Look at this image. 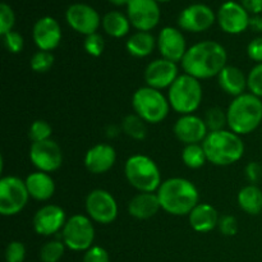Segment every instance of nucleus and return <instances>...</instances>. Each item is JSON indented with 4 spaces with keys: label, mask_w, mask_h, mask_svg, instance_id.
<instances>
[{
    "label": "nucleus",
    "mask_w": 262,
    "mask_h": 262,
    "mask_svg": "<svg viewBox=\"0 0 262 262\" xmlns=\"http://www.w3.org/2000/svg\"><path fill=\"white\" fill-rule=\"evenodd\" d=\"M146 84L156 90L169 89L178 78V66L168 59H155L145 69Z\"/></svg>",
    "instance_id": "nucleus-17"
},
{
    "label": "nucleus",
    "mask_w": 262,
    "mask_h": 262,
    "mask_svg": "<svg viewBox=\"0 0 262 262\" xmlns=\"http://www.w3.org/2000/svg\"><path fill=\"white\" fill-rule=\"evenodd\" d=\"M32 37L38 50L53 51L60 45L61 28L53 17H42L33 25Z\"/></svg>",
    "instance_id": "nucleus-20"
},
{
    "label": "nucleus",
    "mask_w": 262,
    "mask_h": 262,
    "mask_svg": "<svg viewBox=\"0 0 262 262\" xmlns=\"http://www.w3.org/2000/svg\"><path fill=\"white\" fill-rule=\"evenodd\" d=\"M66 245L63 241H50L46 242L40 250V260L42 262H59L64 255Z\"/></svg>",
    "instance_id": "nucleus-32"
},
{
    "label": "nucleus",
    "mask_w": 262,
    "mask_h": 262,
    "mask_svg": "<svg viewBox=\"0 0 262 262\" xmlns=\"http://www.w3.org/2000/svg\"><path fill=\"white\" fill-rule=\"evenodd\" d=\"M202 96L204 92L200 79L186 73L179 76L168 91L170 107L182 115L193 114L201 105Z\"/></svg>",
    "instance_id": "nucleus-6"
},
{
    "label": "nucleus",
    "mask_w": 262,
    "mask_h": 262,
    "mask_svg": "<svg viewBox=\"0 0 262 262\" xmlns=\"http://www.w3.org/2000/svg\"><path fill=\"white\" fill-rule=\"evenodd\" d=\"M207 161L217 166H229L243 158L245 143L241 136L232 130L209 132L202 142Z\"/></svg>",
    "instance_id": "nucleus-3"
},
{
    "label": "nucleus",
    "mask_w": 262,
    "mask_h": 262,
    "mask_svg": "<svg viewBox=\"0 0 262 262\" xmlns=\"http://www.w3.org/2000/svg\"><path fill=\"white\" fill-rule=\"evenodd\" d=\"M238 205L248 215H260L262 212V191L256 184L243 187L238 193Z\"/></svg>",
    "instance_id": "nucleus-27"
},
{
    "label": "nucleus",
    "mask_w": 262,
    "mask_h": 262,
    "mask_svg": "<svg viewBox=\"0 0 262 262\" xmlns=\"http://www.w3.org/2000/svg\"><path fill=\"white\" fill-rule=\"evenodd\" d=\"M3 42H4L5 49L12 54L20 53L25 46V40H23L22 35L15 31H10L7 35L3 36Z\"/></svg>",
    "instance_id": "nucleus-39"
},
{
    "label": "nucleus",
    "mask_w": 262,
    "mask_h": 262,
    "mask_svg": "<svg viewBox=\"0 0 262 262\" xmlns=\"http://www.w3.org/2000/svg\"><path fill=\"white\" fill-rule=\"evenodd\" d=\"M219 219L216 209L210 204H199L188 215L189 225L197 233H209L214 230L219 224Z\"/></svg>",
    "instance_id": "nucleus-23"
},
{
    "label": "nucleus",
    "mask_w": 262,
    "mask_h": 262,
    "mask_svg": "<svg viewBox=\"0 0 262 262\" xmlns=\"http://www.w3.org/2000/svg\"><path fill=\"white\" fill-rule=\"evenodd\" d=\"M83 48L89 55L94 56V58H99L105 49V41L101 35L99 33H92V35L86 36L83 41Z\"/></svg>",
    "instance_id": "nucleus-35"
},
{
    "label": "nucleus",
    "mask_w": 262,
    "mask_h": 262,
    "mask_svg": "<svg viewBox=\"0 0 262 262\" xmlns=\"http://www.w3.org/2000/svg\"><path fill=\"white\" fill-rule=\"evenodd\" d=\"M66 19L72 30L84 36L96 33L102 22L97 10L83 3H76L68 7Z\"/></svg>",
    "instance_id": "nucleus-13"
},
{
    "label": "nucleus",
    "mask_w": 262,
    "mask_h": 262,
    "mask_svg": "<svg viewBox=\"0 0 262 262\" xmlns=\"http://www.w3.org/2000/svg\"><path fill=\"white\" fill-rule=\"evenodd\" d=\"M132 106L138 117L151 124L163 122L170 110L168 96H165L160 90L148 86L141 87L133 94Z\"/></svg>",
    "instance_id": "nucleus-7"
},
{
    "label": "nucleus",
    "mask_w": 262,
    "mask_h": 262,
    "mask_svg": "<svg viewBox=\"0 0 262 262\" xmlns=\"http://www.w3.org/2000/svg\"><path fill=\"white\" fill-rule=\"evenodd\" d=\"M161 210L174 216H184L200 204L197 187L191 181L181 177L169 178L158 189Z\"/></svg>",
    "instance_id": "nucleus-2"
},
{
    "label": "nucleus",
    "mask_w": 262,
    "mask_h": 262,
    "mask_svg": "<svg viewBox=\"0 0 262 262\" xmlns=\"http://www.w3.org/2000/svg\"><path fill=\"white\" fill-rule=\"evenodd\" d=\"M250 28H252L255 32H262V17L258 15H252L250 18Z\"/></svg>",
    "instance_id": "nucleus-45"
},
{
    "label": "nucleus",
    "mask_w": 262,
    "mask_h": 262,
    "mask_svg": "<svg viewBox=\"0 0 262 262\" xmlns=\"http://www.w3.org/2000/svg\"><path fill=\"white\" fill-rule=\"evenodd\" d=\"M242 7L250 14L258 15L262 13V0H242Z\"/></svg>",
    "instance_id": "nucleus-44"
},
{
    "label": "nucleus",
    "mask_w": 262,
    "mask_h": 262,
    "mask_svg": "<svg viewBox=\"0 0 262 262\" xmlns=\"http://www.w3.org/2000/svg\"><path fill=\"white\" fill-rule=\"evenodd\" d=\"M30 160L38 171L53 173L63 164V152L60 146L50 138L31 145Z\"/></svg>",
    "instance_id": "nucleus-11"
},
{
    "label": "nucleus",
    "mask_w": 262,
    "mask_h": 262,
    "mask_svg": "<svg viewBox=\"0 0 262 262\" xmlns=\"http://www.w3.org/2000/svg\"><path fill=\"white\" fill-rule=\"evenodd\" d=\"M30 193L26 182L14 176L0 179V214L3 216H14L27 205Z\"/></svg>",
    "instance_id": "nucleus-9"
},
{
    "label": "nucleus",
    "mask_w": 262,
    "mask_h": 262,
    "mask_svg": "<svg viewBox=\"0 0 262 262\" xmlns=\"http://www.w3.org/2000/svg\"><path fill=\"white\" fill-rule=\"evenodd\" d=\"M158 46V40L150 32L138 31L133 33L125 42L127 51L135 58H146L151 55Z\"/></svg>",
    "instance_id": "nucleus-26"
},
{
    "label": "nucleus",
    "mask_w": 262,
    "mask_h": 262,
    "mask_svg": "<svg viewBox=\"0 0 262 262\" xmlns=\"http://www.w3.org/2000/svg\"><path fill=\"white\" fill-rule=\"evenodd\" d=\"M90 219L99 224H110L118 216V204L113 194L105 189H94L90 192L84 202Z\"/></svg>",
    "instance_id": "nucleus-10"
},
{
    "label": "nucleus",
    "mask_w": 262,
    "mask_h": 262,
    "mask_svg": "<svg viewBox=\"0 0 262 262\" xmlns=\"http://www.w3.org/2000/svg\"><path fill=\"white\" fill-rule=\"evenodd\" d=\"M124 174L128 183L138 192H158L163 183L160 169L155 161L141 154L127 159Z\"/></svg>",
    "instance_id": "nucleus-5"
},
{
    "label": "nucleus",
    "mask_w": 262,
    "mask_h": 262,
    "mask_svg": "<svg viewBox=\"0 0 262 262\" xmlns=\"http://www.w3.org/2000/svg\"><path fill=\"white\" fill-rule=\"evenodd\" d=\"M247 54L250 59H252L256 63H262V36L256 37L248 43Z\"/></svg>",
    "instance_id": "nucleus-43"
},
{
    "label": "nucleus",
    "mask_w": 262,
    "mask_h": 262,
    "mask_svg": "<svg viewBox=\"0 0 262 262\" xmlns=\"http://www.w3.org/2000/svg\"><path fill=\"white\" fill-rule=\"evenodd\" d=\"M119 132H120V129L117 127V125H109V127L106 128V136L109 138L117 137V136L119 135Z\"/></svg>",
    "instance_id": "nucleus-46"
},
{
    "label": "nucleus",
    "mask_w": 262,
    "mask_h": 262,
    "mask_svg": "<svg viewBox=\"0 0 262 262\" xmlns=\"http://www.w3.org/2000/svg\"><path fill=\"white\" fill-rule=\"evenodd\" d=\"M158 49L164 59L178 63L187 53L184 35L174 27H164L158 36Z\"/></svg>",
    "instance_id": "nucleus-19"
},
{
    "label": "nucleus",
    "mask_w": 262,
    "mask_h": 262,
    "mask_svg": "<svg viewBox=\"0 0 262 262\" xmlns=\"http://www.w3.org/2000/svg\"><path fill=\"white\" fill-rule=\"evenodd\" d=\"M228 54L222 43L212 40L194 43L182 59V68L186 74L197 79H209L219 76L227 67Z\"/></svg>",
    "instance_id": "nucleus-1"
},
{
    "label": "nucleus",
    "mask_w": 262,
    "mask_h": 262,
    "mask_svg": "<svg viewBox=\"0 0 262 262\" xmlns=\"http://www.w3.org/2000/svg\"><path fill=\"white\" fill-rule=\"evenodd\" d=\"M248 90L255 96L262 97V63L256 64L247 76Z\"/></svg>",
    "instance_id": "nucleus-36"
},
{
    "label": "nucleus",
    "mask_w": 262,
    "mask_h": 262,
    "mask_svg": "<svg viewBox=\"0 0 262 262\" xmlns=\"http://www.w3.org/2000/svg\"><path fill=\"white\" fill-rule=\"evenodd\" d=\"M250 13L235 2H227L219 8L216 14L217 23L225 33L238 35L250 27Z\"/></svg>",
    "instance_id": "nucleus-14"
},
{
    "label": "nucleus",
    "mask_w": 262,
    "mask_h": 262,
    "mask_svg": "<svg viewBox=\"0 0 262 262\" xmlns=\"http://www.w3.org/2000/svg\"><path fill=\"white\" fill-rule=\"evenodd\" d=\"M15 23V15L12 8L5 3L0 4V35L4 36L13 31Z\"/></svg>",
    "instance_id": "nucleus-37"
},
{
    "label": "nucleus",
    "mask_w": 262,
    "mask_h": 262,
    "mask_svg": "<svg viewBox=\"0 0 262 262\" xmlns=\"http://www.w3.org/2000/svg\"><path fill=\"white\" fill-rule=\"evenodd\" d=\"M214 10L205 4H192L184 8L178 17V25L187 32H204L215 23Z\"/></svg>",
    "instance_id": "nucleus-15"
},
{
    "label": "nucleus",
    "mask_w": 262,
    "mask_h": 262,
    "mask_svg": "<svg viewBox=\"0 0 262 262\" xmlns=\"http://www.w3.org/2000/svg\"><path fill=\"white\" fill-rule=\"evenodd\" d=\"M122 130L128 136V137L133 138L136 141L145 140L147 136V125L146 122L137 114H129L124 117L122 122Z\"/></svg>",
    "instance_id": "nucleus-29"
},
{
    "label": "nucleus",
    "mask_w": 262,
    "mask_h": 262,
    "mask_svg": "<svg viewBox=\"0 0 262 262\" xmlns=\"http://www.w3.org/2000/svg\"><path fill=\"white\" fill-rule=\"evenodd\" d=\"M67 223L66 211L58 205H45L33 216V229L37 234L50 237L61 232Z\"/></svg>",
    "instance_id": "nucleus-16"
},
{
    "label": "nucleus",
    "mask_w": 262,
    "mask_h": 262,
    "mask_svg": "<svg viewBox=\"0 0 262 262\" xmlns=\"http://www.w3.org/2000/svg\"><path fill=\"white\" fill-rule=\"evenodd\" d=\"M161 209L158 193L155 192H140L128 204V212L138 220H147L155 216Z\"/></svg>",
    "instance_id": "nucleus-22"
},
{
    "label": "nucleus",
    "mask_w": 262,
    "mask_h": 262,
    "mask_svg": "<svg viewBox=\"0 0 262 262\" xmlns=\"http://www.w3.org/2000/svg\"><path fill=\"white\" fill-rule=\"evenodd\" d=\"M173 132L184 145L202 143L209 135L205 120L194 114L182 115L174 124Z\"/></svg>",
    "instance_id": "nucleus-18"
},
{
    "label": "nucleus",
    "mask_w": 262,
    "mask_h": 262,
    "mask_svg": "<svg viewBox=\"0 0 262 262\" xmlns=\"http://www.w3.org/2000/svg\"><path fill=\"white\" fill-rule=\"evenodd\" d=\"M182 160H183L184 165L189 169L202 168L207 161L202 143L184 146L183 151H182Z\"/></svg>",
    "instance_id": "nucleus-30"
},
{
    "label": "nucleus",
    "mask_w": 262,
    "mask_h": 262,
    "mask_svg": "<svg viewBox=\"0 0 262 262\" xmlns=\"http://www.w3.org/2000/svg\"><path fill=\"white\" fill-rule=\"evenodd\" d=\"M26 258V247L19 241H13L5 248V261L23 262Z\"/></svg>",
    "instance_id": "nucleus-38"
},
{
    "label": "nucleus",
    "mask_w": 262,
    "mask_h": 262,
    "mask_svg": "<svg viewBox=\"0 0 262 262\" xmlns=\"http://www.w3.org/2000/svg\"><path fill=\"white\" fill-rule=\"evenodd\" d=\"M220 233L225 237H233L237 234L238 232V222L234 216L232 215H224L219 219V224H217Z\"/></svg>",
    "instance_id": "nucleus-40"
},
{
    "label": "nucleus",
    "mask_w": 262,
    "mask_h": 262,
    "mask_svg": "<svg viewBox=\"0 0 262 262\" xmlns=\"http://www.w3.org/2000/svg\"><path fill=\"white\" fill-rule=\"evenodd\" d=\"M102 28L109 36L115 38L124 37L130 28V22L128 19V15L123 13L113 10V12L106 13L102 18Z\"/></svg>",
    "instance_id": "nucleus-28"
},
{
    "label": "nucleus",
    "mask_w": 262,
    "mask_h": 262,
    "mask_svg": "<svg viewBox=\"0 0 262 262\" xmlns=\"http://www.w3.org/2000/svg\"><path fill=\"white\" fill-rule=\"evenodd\" d=\"M117 161V152L112 145L97 143L89 148L84 155V166L92 174H105L114 166Z\"/></svg>",
    "instance_id": "nucleus-21"
},
{
    "label": "nucleus",
    "mask_w": 262,
    "mask_h": 262,
    "mask_svg": "<svg viewBox=\"0 0 262 262\" xmlns=\"http://www.w3.org/2000/svg\"><path fill=\"white\" fill-rule=\"evenodd\" d=\"M83 262H110L109 253L100 246H92L84 252Z\"/></svg>",
    "instance_id": "nucleus-41"
},
{
    "label": "nucleus",
    "mask_w": 262,
    "mask_h": 262,
    "mask_svg": "<svg viewBox=\"0 0 262 262\" xmlns=\"http://www.w3.org/2000/svg\"><path fill=\"white\" fill-rule=\"evenodd\" d=\"M61 241L69 250L86 252L92 247L95 241V228L92 220L81 214L69 217L61 230Z\"/></svg>",
    "instance_id": "nucleus-8"
},
{
    "label": "nucleus",
    "mask_w": 262,
    "mask_h": 262,
    "mask_svg": "<svg viewBox=\"0 0 262 262\" xmlns=\"http://www.w3.org/2000/svg\"><path fill=\"white\" fill-rule=\"evenodd\" d=\"M206 127L209 132H216V130L225 129V125H228L227 119V112L222 109V107H210L206 110L204 118Z\"/></svg>",
    "instance_id": "nucleus-31"
},
{
    "label": "nucleus",
    "mask_w": 262,
    "mask_h": 262,
    "mask_svg": "<svg viewBox=\"0 0 262 262\" xmlns=\"http://www.w3.org/2000/svg\"><path fill=\"white\" fill-rule=\"evenodd\" d=\"M54 64V55L51 51L38 50L32 55L30 61V66L33 72L36 73H46L50 71Z\"/></svg>",
    "instance_id": "nucleus-33"
},
{
    "label": "nucleus",
    "mask_w": 262,
    "mask_h": 262,
    "mask_svg": "<svg viewBox=\"0 0 262 262\" xmlns=\"http://www.w3.org/2000/svg\"><path fill=\"white\" fill-rule=\"evenodd\" d=\"M51 133H53V128L49 124L46 120H35L32 124L30 125L28 129V137L33 142H42V141L50 140Z\"/></svg>",
    "instance_id": "nucleus-34"
},
{
    "label": "nucleus",
    "mask_w": 262,
    "mask_h": 262,
    "mask_svg": "<svg viewBox=\"0 0 262 262\" xmlns=\"http://www.w3.org/2000/svg\"><path fill=\"white\" fill-rule=\"evenodd\" d=\"M229 130L238 136L250 135L262 122V101L253 94H243L234 97L227 110Z\"/></svg>",
    "instance_id": "nucleus-4"
},
{
    "label": "nucleus",
    "mask_w": 262,
    "mask_h": 262,
    "mask_svg": "<svg viewBox=\"0 0 262 262\" xmlns=\"http://www.w3.org/2000/svg\"><path fill=\"white\" fill-rule=\"evenodd\" d=\"M127 14L130 25L138 31L150 32L160 22V8L156 0H130Z\"/></svg>",
    "instance_id": "nucleus-12"
},
{
    "label": "nucleus",
    "mask_w": 262,
    "mask_h": 262,
    "mask_svg": "<svg viewBox=\"0 0 262 262\" xmlns=\"http://www.w3.org/2000/svg\"><path fill=\"white\" fill-rule=\"evenodd\" d=\"M156 2H170V0H156Z\"/></svg>",
    "instance_id": "nucleus-48"
},
{
    "label": "nucleus",
    "mask_w": 262,
    "mask_h": 262,
    "mask_svg": "<svg viewBox=\"0 0 262 262\" xmlns=\"http://www.w3.org/2000/svg\"><path fill=\"white\" fill-rule=\"evenodd\" d=\"M217 82L225 94L234 97L246 94V89H248L247 77L242 69L234 66L225 67L217 76Z\"/></svg>",
    "instance_id": "nucleus-25"
},
{
    "label": "nucleus",
    "mask_w": 262,
    "mask_h": 262,
    "mask_svg": "<svg viewBox=\"0 0 262 262\" xmlns=\"http://www.w3.org/2000/svg\"><path fill=\"white\" fill-rule=\"evenodd\" d=\"M130 0H109V3L117 5V7H123V5H128Z\"/></svg>",
    "instance_id": "nucleus-47"
},
{
    "label": "nucleus",
    "mask_w": 262,
    "mask_h": 262,
    "mask_svg": "<svg viewBox=\"0 0 262 262\" xmlns=\"http://www.w3.org/2000/svg\"><path fill=\"white\" fill-rule=\"evenodd\" d=\"M25 182L30 197L36 201H48L55 193V182L49 173L37 170L31 173Z\"/></svg>",
    "instance_id": "nucleus-24"
},
{
    "label": "nucleus",
    "mask_w": 262,
    "mask_h": 262,
    "mask_svg": "<svg viewBox=\"0 0 262 262\" xmlns=\"http://www.w3.org/2000/svg\"><path fill=\"white\" fill-rule=\"evenodd\" d=\"M245 176L251 184H256L262 178V166L256 161H251L246 165Z\"/></svg>",
    "instance_id": "nucleus-42"
}]
</instances>
